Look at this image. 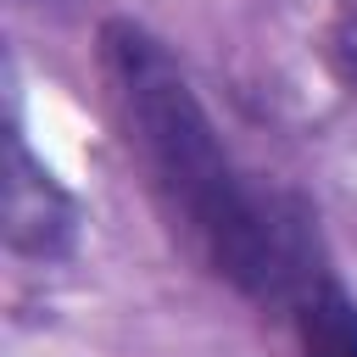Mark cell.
<instances>
[{
    "label": "cell",
    "mask_w": 357,
    "mask_h": 357,
    "mask_svg": "<svg viewBox=\"0 0 357 357\" xmlns=\"http://www.w3.org/2000/svg\"><path fill=\"white\" fill-rule=\"evenodd\" d=\"M0 223H6V245L17 257H39V262H61L78 245V206L73 195L56 184V173L28 151L22 128H6V178H0Z\"/></svg>",
    "instance_id": "7a4b0ae2"
},
{
    "label": "cell",
    "mask_w": 357,
    "mask_h": 357,
    "mask_svg": "<svg viewBox=\"0 0 357 357\" xmlns=\"http://www.w3.org/2000/svg\"><path fill=\"white\" fill-rule=\"evenodd\" d=\"M324 50H329L335 78H340L346 95L357 100V0H335V17H329V33H324Z\"/></svg>",
    "instance_id": "277c9868"
},
{
    "label": "cell",
    "mask_w": 357,
    "mask_h": 357,
    "mask_svg": "<svg viewBox=\"0 0 357 357\" xmlns=\"http://www.w3.org/2000/svg\"><path fill=\"white\" fill-rule=\"evenodd\" d=\"M100 67L128 145L139 151L151 190L184 229L190 251L257 307H279L296 318L301 301L329 279L307 206L240 173L195 84L156 33L112 17L100 28Z\"/></svg>",
    "instance_id": "6da1fadb"
},
{
    "label": "cell",
    "mask_w": 357,
    "mask_h": 357,
    "mask_svg": "<svg viewBox=\"0 0 357 357\" xmlns=\"http://www.w3.org/2000/svg\"><path fill=\"white\" fill-rule=\"evenodd\" d=\"M296 335H301V357H357V301L335 279H324L301 301Z\"/></svg>",
    "instance_id": "3957f363"
}]
</instances>
